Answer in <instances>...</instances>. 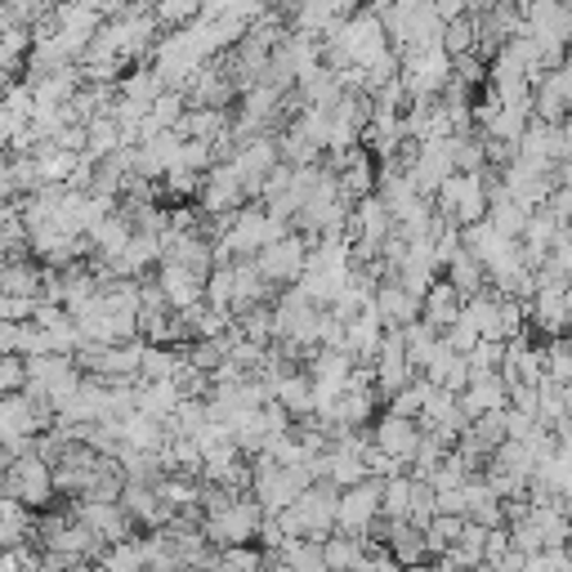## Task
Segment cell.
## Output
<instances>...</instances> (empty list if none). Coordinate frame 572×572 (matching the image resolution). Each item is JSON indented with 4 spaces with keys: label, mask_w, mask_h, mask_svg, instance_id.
Listing matches in <instances>:
<instances>
[{
    "label": "cell",
    "mask_w": 572,
    "mask_h": 572,
    "mask_svg": "<svg viewBox=\"0 0 572 572\" xmlns=\"http://www.w3.org/2000/svg\"><path fill=\"white\" fill-rule=\"evenodd\" d=\"M260 519H264V510H260V506L251 501V492H247V497H238L233 506H228L223 514L201 519V537H206V545H210V550H228V545H256Z\"/></svg>",
    "instance_id": "obj_1"
},
{
    "label": "cell",
    "mask_w": 572,
    "mask_h": 572,
    "mask_svg": "<svg viewBox=\"0 0 572 572\" xmlns=\"http://www.w3.org/2000/svg\"><path fill=\"white\" fill-rule=\"evenodd\" d=\"M381 483L385 479H363L358 488L340 492V501H335V532L340 537H354L358 541L372 528V519L381 514Z\"/></svg>",
    "instance_id": "obj_2"
},
{
    "label": "cell",
    "mask_w": 572,
    "mask_h": 572,
    "mask_svg": "<svg viewBox=\"0 0 572 572\" xmlns=\"http://www.w3.org/2000/svg\"><path fill=\"white\" fill-rule=\"evenodd\" d=\"M568 103H572V67H554L532 85V122L541 126H563L568 122Z\"/></svg>",
    "instance_id": "obj_3"
},
{
    "label": "cell",
    "mask_w": 572,
    "mask_h": 572,
    "mask_svg": "<svg viewBox=\"0 0 572 572\" xmlns=\"http://www.w3.org/2000/svg\"><path fill=\"white\" fill-rule=\"evenodd\" d=\"M201 215H233L242 210L247 193H242V175L233 170V162H223V166H210L201 175Z\"/></svg>",
    "instance_id": "obj_4"
},
{
    "label": "cell",
    "mask_w": 572,
    "mask_h": 572,
    "mask_svg": "<svg viewBox=\"0 0 572 572\" xmlns=\"http://www.w3.org/2000/svg\"><path fill=\"white\" fill-rule=\"evenodd\" d=\"M304 256H309V247L291 233V238L264 247V251L256 256V269H260V278H264L269 287H295V278L304 273Z\"/></svg>",
    "instance_id": "obj_5"
},
{
    "label": "cell",
    "mask_w": 572,
    "mask_h": 572,
    "mask_svg": "<svg viewBox=\"0 0 572 572\" xmlns=\"http://www.w3.org/2000/svg\"><path fill=\"white\" fill-rule=\"evenodd\" d=\"M381 456H389V461H412L416 456V447H420V429H416V420H403V416H381L376 425H372V438H367Z\"/></svg>",
    "instance_id": "obj_6"
},
{
    "label": "cell",
    "mask_w": 572,
    "mask_h": 572,
    "mask_svg": "<svg viewBox=\"0 0 572 572\" xmlns=\"http://www.w3.org/2000/svg\"><path fill=\"white\" fill-rule=\"evenodd\" d=\"M201 282L206 278H197V273H188L179 264H157V282L153 287L162 291V300H166L170 313H184V309L201 304Z\"/></svg>",
    "instance_id": "obj_7"
},
{
    "label": "cell",
    "mask_w": 572,
    "mask_h": 572,
    "mask_svg": "<svg viewBox=\"0 0 572 572\" xmlns=\"http://www.w3.org/2000/svg\"><path fill=\"white\" fill-rule=\"evenodd\" d=\"M157 264H179L197 278H206L215 264H210V242H201L197 233H166L162 238V260Z\"/></svg>",
    "instance_id": "obj_8"
},
{
    "label": "cell",
    "mask_w": 572,
    "mask_h": 572,
    "mask_svg": "<svg viewBox=\"0 0 572 572\" xmlns=\"http://www.w3.org/2000/svg\"><path fill=\"white\" fill-rule=\"evenodd\" d=\"M367 309L376 313L381 326H412V322L420 318V300H412L398 282H381V287L372 291V304H367Z\"/></svg>",
    "instance_id": "obj_9"
},
{
    "label": "cell",
    "mask_w": 572,
    "mask_h": 572,
    "mask_svg": "<svg viewBox=\"0 0 572 572\" xmlns=\"http://www.w3.org/2000/svg\"><path fill=\"white\" fill-rule=\"evenodd\" d=\"M381 335H385V326L376 322L372 309H363V313L345 326V354L354 358V367H372V358H376V350H381Z\"/></svg>",
    "instance_id": "obj_10"
},
{
    "label": "cell",
    "mask_w": 572,
    "mask_h": 572,
    "mask_svg": "<svg viewBox=\"0 0 572 572\" xmlns=\"http://www.w3.org/2000/svg\"><path fill=\"white\" fill-rule=\"evenodd\" d=\"M443 282H447L456 295H461V304L488 291V273H483V264H479L470 251H456V256L443 264Z\"/></svg>",
    "instance_id": "obj_11"
},
{
    "label": "cell",
    "mask_w": 572,
    "mask_h": 572,
    "mask_svg": "<svg viewBox=\"0 0 572 572\" xmlns=\"http://www.w3.org/2000/svg\"><path fill=\"white\" fill-rule=\"evenodd\" d=\"M420 322L429 326V331H447V326H456V322H461V295H456L443 278L425 291V300H420Z\"/></svg>",
    "instance_id": "obj_12"
},
{
    "label": "cell",
    "mask_w": 572,
    "mask_h": 572,
    "mask_svg": "<svg viewBox=\"0 0 572 572\" xmlns=\"http://www.w3.org/2000/svg\"><path fill=\"white\" fill-rule=\"evenodd\" d=\"M122 425V447H131V451H162L166 447V425L162 420H148V416H139V412H131L126 420H117Z\"/></svg>",
    "instance_id": "obj_13"
},
{
    "label": "cell",
    "mask_w": 572,
    "mask_h": 572,
    "mask_svg": "<svg viewBox=\"0 0 572 572\" xmlns=\"http://www.w3.org/2000/svg\"><path fill=\"white\" fill-rule=\"evenodd\" d=\"M37 291H41V264H32V260H6L0 264V295L37 300Z\"/></svg>",
    "instance_id": "obj_14"
},
{
    "label": "cell",
    "mask_w": 572,
    "mask_h": 572,
    "mask_svg": "<svg viewBox=\"0 0 572 572\" xmlns=\"http://www.w3.org/2000/svg\"><path fill=\"white\" fill-rule=\"evenodd\" d=\"M179 389L170 381H157V385H135V412L148 416V420H166L175 407H179Z\"/></svg>",
    "instance_id": "obj_15"
},
{
    "label": "cell",
    "mask_w": 572,
    "mask_h": 572,
    "mask_svg": "<svg viewBox=\"0 0 572 572\" xmlns=\"http://www.w3.org/2000/svg\"><path fill=\"white\" fill-rule=\"evenodd\" d=\"M318 545H322V568H326V572H354V568L363 563V537L354 541V537L331 532V537L318 541Z\"/></svg>",
    "instance_id": "obj_16"
},
{
    "label": "cell",
    "mask_w": 572,
    "mask_h": 572,
    "mask_svg": "<svg viewBox=\"0 0 572 572\" xmlns=\"http://www.w3.org/2000/svg\"><path fill=\"white\" fill-rule=\"evenodd\" d=\"M112 90H117V98H126V103H135V107H153V98L162 94V81H157V72L153 67H135V72H126L117 85H112Z\"/></svg>",
    "instance_id": "obj_17"
},
{
    "label": "cell",
    "mask_w": 572,
    "mask_h": 572,
    "mask_svg": "<svg viewBox=\"0 0 572 572\" xmlns=\"http://www.w3.org/2000/svg\"><path fill=\"white\" fill-rule=\"evenodd\" d=\"M385 550H389V559H394L398 568H416V563H425V541H420V532H412L407 523H389V532H385Z\"/></svg>",
    "instance_id": "obj_18"
},
{
    "label": "cell",
    "mask_w": 572,
    "mask_h": 572,
    "mask_svg": "<svg viewBox=\"0 0 572 572\" xmlns=\"http://www.w3.org/2000/svg\"><path fill=\"white\" fill-rule=\"evenodd\" d=\"M175 367H179V350H157V345H144V354H139V376H135V385H157V381H175Z\"/></svg>",
    "instance_id": "obj_19"
},
{
    "label": "cell",
    "mask_w": 572,
    "mask_h": 572,
    "mask_svg": "<svg viewBox=\"0 0 572 572\" xmlns=\"http://www.w3.org/2000/svg\"><path fill=\"white\" fill-rule=\"evenodd\" d=\"M412 479L407 475H398V479H385L381 483V519H389V523H403L407 519V506H412Z\"/></svg>",
    "instance_id": "obj_20"
},
{
    "label": "cell",
    "mask_w": 572,
    "mask_h": 572,
    "mask_svg": "<svg viewBox=\"0 0 572 572\" xmlns=\"http://www.w3.org/2000/svg\"><path fill=\"white\" fill-rule=\"evenodd\" d=\"M447 59H461V54H470L475 50V19L466 14L461 23H447L443 28V45H438Z\"/></svg>",
    "instance_id": "obj_21"
},
{
    "label": "cell",
    "mask_w": 572,
    "mask_h": 572,
    "mask_svg": "<svg viewBox=\"0 0 572 572\" xmlns=\"http://www.w3.org/2000/svg\"><path fill=\"white\" fill-rule=\"evenodd\" d=\"M466 434H470V438H475V443H479V447L492 456V451L506 443V420H501V412H488V416L470 420V429H466Z\"/></svg>",
    "instance_id": "obj_22"
},
{
    "label": "cell",
    "mask_w": 572,
    "mask_h": 572,
    "mask_svg": "<svg viewBox=\"0 0 572 572\" xmlns=\"http://www.w3.org/2000/svg\"><path fill=\"white\" fill-rule=\"evenodd\" d=\"M184 112H188L184 94H179V90H162V94L153 98V107H148V117H153L157 126H166V131H170V126L184 117Z\"/></svg>",
    "instance_id": "obj_23"
},
{
    "label": "cell",
    "mask_w": 572,
    "mask_h": 572,
    "mask_svg": "<svg viewBox=\"0 0 572 572\" xmlns=\"http://www.w3.org/2000/svg\"><path fill=\"white\" fill-rule=\"evenodd\" d=\"M438 340H443V345H447L456 358H470V354H475V345H479V331H475L470 322H456V326H447Z\"/></svg>",
    "instance_id": "obj_24"
},
{
    "label": "cell",
    "mask_w": 572,
    "mask_h": 572,
    "mask_svg": "<svg viewBox=\"0 0 572 572\" xmlns=\"http://www.w3.org/2000/svg\"><path fill=\"white\" fill-rule=\"evenodd\" d=\"M420 407H425V385H420V381H412L407 389H398V394L389 398V416H403V420H416Z\"/></svg>",
    "instance_id": "obj_25"
},
{
    "label": "cell",
    "mask_w": 572,
    "mask_h": 572,
    "mask_svg": "<svg viewBox=\"0 0 572 572\" xmlns=\"http://www.w3.org/2000/svg\"><path fill=\"white\" fill-rule=\"evenodd\" d=\"M197 10L201 6H193V0H179V6H157L153 10V23H157V32L162 28H179L184 32V23H197Z\"/></svg>",
    "instance_id": "obj_26"
},
{
    "label": "cell",
    "mask_w": 572,
    "mask_h": 572,
    "mask_svg": "<svg viewBox=\"0 0 572 572\" xmlns=\"http://www.w3.org/2000/svg\"><path fill=\"white\" fill-rule=\"evenodd\" d=\"M23 385H28V367H23V358H0V398L23 394Z\"/></svg>",
    "instance_id": "obj_27"
},
{
    "label": "cell",
    "mask_w": 572,
    "mask_h": 572,
    "mask_svg": "<svg viewBox=\"0 0 572 572\" xmlns=\"http://www.w3.org/2000/svg\"><path fill=\"white\" fill-rule=\"evenodd\" d=\"M466 385H470V363L451 354V358H447V367L438 372V385H434V389H447V394H461Z\"/></svg>",
    "instance_id": "obj_28"
},
{
    "label": "cell",
    "mask_w": 572,
    "mask_h": 572,
    "mask_svg": "<svg viewBox=\"0 0 572 572\" xmlns=\"http://www.w3.org/2000/svg\"><path fill=\"white\" fill-rule=\"evenodd\" d=\"M162 193H170V197H197L201 193V175L170 170V175H162Z\"/></svg>",
    "instance_id": "obj_29"
},
{
    "label": "cell",
    "mask_w": 572,
    "mask_h": 572,
    "mask_svg": "<svg viewBox=\"0 0 572 572\" xmlns=\"http://www.w3.org/2000/svg\"><path fill=\"white\" fill-rule=\"evenodd\" d=\"M510 554V537H506V528H492V532H483V568L492 572L501 559Z\"/></svg>",
    "instance_id": "obj_30"
},
{
    "label": "cell",
    "mask_w": 572,
    "mask_h": 572,
    "mask_svg": "<svg viewBox=\"0 0 572 572\" xmlns=\"http://www.w3.org/2000/svg\"><path fill=\"white\" fill-rule=\"evenodd\" d=\"M72 318H67V309H59V304H37V313H32V326L37 331H54V326H67Z\"/></svg>",
    "instance_id": "obj_31"
},
{
    "label": "cell",
    "mask_w": 572,
    "mask_h": 572,
    "mask_svg": "<svg viewBox=\"0 0 572 572\" xmlns=\"http://www.w3.org/2000/svg\"><path fill=\"white\" fill-rule=\"evenodd\" d=\"M403 572H429V563H416V568H403Z\"/></svg>",
    "instance_id": "obj_32"
}]
</instances>
